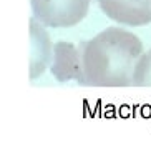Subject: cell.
<instances>
[{"instance_id":"3957f363","label":"cell","mask_w":151,"mask_h":160,"mask_svg":"<svg viewBox=\"0 0 151 160\" xmlns=\"http://www.w3.org/2000/svg\"><path fill=\"white\" fill-rule=\"evenodd\" d=\"M110 20L128 27L151 23V0H98Z\"/></svg>"},{"instance_id":"7a4b0ae2","label":"cell","mask_w":151,"mask_h":160,"mask_svg":"<svg viewBox=\"0 0 151 160\" xmlns=\"http://www.w3.org/2000/svg\"><path fill=\"white\" fill-rule=\"evenodd\" d=\"M92 0H32L33 17L52 28H68L87 17Z\"/></svg>"},{"instance_id":"5b68a950","label":"cell","mask_w":151,"mask_h":160,"mask_svg":"<svg viewBox=\"0 0 151 160\" xmlns=\"http://www.w3.org/2000/svg\"><path fill=\"white\" fill-rule=\"evenodd\" d=\"M45 25L30 18V80H35L50 67L53 58V45Z\"/></svg>"},{"instance_id":"8992f818","label":"cell","mask_w":151,"mask_h":160,"mask_svg":"<svg viewBox=\"0 0 151 160\" xmlns=\"http://www.w3.org/2000/svg\"><path fill=\"white\" fill-rule=\"evenodd\" d=\"M133 85L151 87V50L143 52V55L138 58L133 73Z\"/></svg>"},{"instance_id":"277c9868","label":"cell","mask_w":151,"mask_h":160,"mask_svg":"<svg viewBox=\"0 0 151 160\" xmlns=\"http://www.w3.org/2000/svg\"><path fill=\"white\" fill-rule=\"evenodd\" d=\"M53 77L58 82L75 80L78 83H85L82 47L70 42H57L53 45V58L50 63Z\"/></svg>"},{"instance_id":"6da1fadb","label":"cell","mask_w":151,"mask_h":160,"mask_svg":"<svg viewBox=\"0 0 151 160\" xmlns=\"http://www.w3.org/2000/svg\"><path fill=\"white\" fill-rule=\"evenodd\" d=\"M85 85L130 87L143 43L130 30L108 27L92 40L80 43Z\"/></svg>"}]
</instances>
